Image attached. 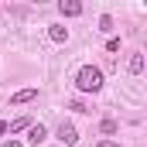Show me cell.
Wrapping results in <instances>:
<instances>
[{"instance_id":"cell-12","label":"cell","mask_w":147,"mask_h":147,"mask_svg":"<svg viewBox=\"0 0 147 147\" xmlns=\"http://www.w3.org/2000/svg\"><path fill=\"white\" fill-rule=\"evenodd\" d=\"M99 147H120V144H116V140H103Z\"/></svg>"},{"instance_id":"cell-4","label":"cell","mask_w":147,"mask_h":147,"mask_svg":"<svg viewBox=\"0 0 147 147\" xmlns=\"http://www.w3.org/2000/svg\"><path fill=\"white\" fill-rule=\"evenodd\" d=\"M45 137H48V130H45L41 123H31V127H28V140H31V144H34V147L41 144Z\"/></svg>"},{"instance_id":"cell-5","label":"cell","mask_w":147,"mask_h":147,"mask_svg":"<svg viewBox=\"0 0 147 147\" xmlns=\"http://www.w3.org/2000/svg\"><path fill=\"white\" fill-rule=\"evenodd\" d=\"M28 127H31V116H17L14 123H7V134L14 137V134H21V130H28Z\"/></svg>"},{"instance_id":"cell-14","label":"cell","mask_w":147,"mask_h":147,"mask_svg":"<svg viewBox=\"0 0 147 147\" xmlns=\"http://www.w3.org/2000/svg\"><path fill=\"white\" fill-rule=\"evenodd\" d=\"M0 134H7V123H3V120H0Z\"/></svg>"},{"instance_id":"cell-9","label":"cell","mask_w":147,"mask_h":147,"mask_svg":"<svg viewBox=\"0 0 147 147\" xmlns=\"http://www.w3.org/2000/svg\"><path fill=\"white\" fill-rule=\"evenodd\" d=\"M99 130H103V134L110 137V134H116L120 127H116V120H103V123H99Z\"/></svg>"},{"instance_id":"cell-2","label":"cell","mask_w":147,"mask_h":147,"mask_svg":"<svg viewBox=\"0 0 147 147\" xmlns=\"http://www.w3.org/2000/svg\"><path fill=\"white\" fill-rule=\"evenodd\" d=\"M58 140H62V144H65V147L79 144V130H75L72 123H62V127H58Z\"/></svg>"},{"instance_id":"cell-11","label":"cell","mask_w":147,"mask_h":147,"mask_svg":"<svg viewBox=\"0 0 147 147\" xmlns=\"http://www.w3.org/2000/svg\"><path fill=\"white\" fill-rule=\"evenodd\" d=\"M106 51H120V38H110L106 41Z\"/></svg>"},{"instance_id":"cell-7","label":"cell","mask_w":147,"mask_h":147,"mask_svg":"<svg viewBox=\"0 0 147 147\" xmlns=\"http://www.w3.org/2000/svg\"><path fill=\"white\" fill-rule=\"evenodd\" d=\"M48 38L62 45V41H69V28H62V24H51V28H48Z\"/></svg>"},{"instance_id":"cell-3","label":"cell","mask_w":147,"mask_h":147,"mask_svg":"<svg viewBox=\"0 0 147 147\" xmlns=\"http://www.w3.org/2000/svg\"><path fill=\"white\" fill-rule=\"evenodd\" d=\"M58 10H62V17H79V14H82V3H79V0H62Z\"/></svg>"},{"instance_id":"cell-6","label":"cell","mask_w":147,"mask_h":147,"mask_svg":"<svg viewBox=\"0 0 147 147\" xmlns=\"http://www.w3.org/2000/svg\"><path fill=\"white\" fill-rule=\"evenodd\" d=\"M34 96H38V89H21V92H14V96H10V103H14V106H21V103H31Z\"/></svg>"},{"instance_id":"cell-13","label":"cell","mask_w":147,"mask_h":147,"mask_svg":"<svg viewBox=\"0 0 147 147\" xmlns=\"http://www.w3.org/2000/svg\"><path fill=\"white\" fill-rule=\"evenodd\" d=\"M3 147H24V144H17V140H7V144H3Z\"/></svg>"},{"instance_id":"cell-10","label":"cell","mask_w":147,"mask_h":147,"mask_svg":"<svg viewBox=\"0 0 147 147\" xmlns=\"http://www.w3.org/2000/svg\"><path fill=\"white\" fill-rule=\"evenodd\" d=\"M99 31H113V17H110V14L99 17Z\"/></svg>"},{"instance_id":"cell-1","label":"cell","mask_w":147,"mask_h":147,"mask_svg":"<svg viewBox=\"0 0 147 147\" xmlns=\"http://www.w3.org/2000/svg\"><path fill=\"white\" fill-rule=\"evenodd\" d=\"M75 89H79V92H99V89H103V69L82 65V69L75 72Z\"/></svg>"},{"instance_id":"cell-8","label":"cell","mask_w":147,"mask_h":147,"mask_svg":"<svg viewBox=\"0 0 147 147\" xmlns=\"http://www.w3.org/2000/svg\"><path fill=\"white\" fill-rule=\"evenodd\" d=\"M130 72H134V75L144 72V55H140V51H134V55H130Z\"/></svg>"}]
</instances>
